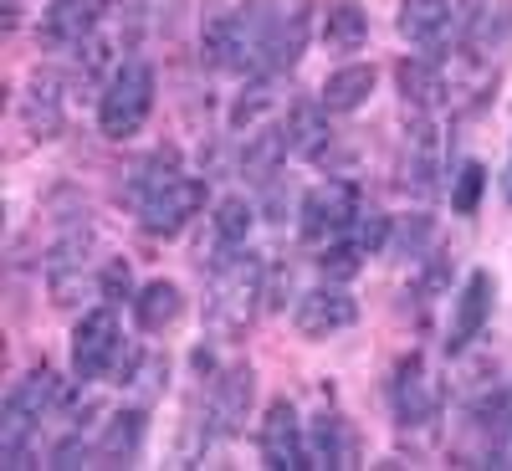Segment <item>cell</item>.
Returning a JSON list of instances; mask_svg holds the SVG:
<instances>
[{
  "label": "cell",
  "instance_id": "cell-1",
  "mask_svg": "<svg viewBox=\"0 0 512 471\" xmlns=\"http://www.w3.org/2000/svg\"><path fill=\"white\" fill-rule=\"evenodd\" d=\"M277 16L282 11L272 6V0H246V6L216 16L205 26V36H200V62L205 67H226V72H262V57H267Z\"/></svg>",
  "mask_w": 512,
  "mask_h": 471
},
{
  "label": "cell",
  "instance_id": "cell-2",
  "mask_svg": "<svg viewBox=\"0 0 512 471\" xmlns=\"http://www.w3.org/2000/svg\"><path fill=\"white\" fill-rule=\"evenodd\" d=\"M267 297V267L256 251H231L226 262L210 277V303H205V318L221 338H241L256 318V303Z\"/></svg>",
  "mask_w": 512,
  "mask_h": 471
},
{
  "label": "cell",
  "instance_id": "cell-3",
  "mask_svg": "<svg viewBox=\"0 0 512 471\" xmlns=\"http://www.w3.org/2000/svg\"><path fill=\"white\" fill-rule=\"evenodd\" d=\"M52 405H57V374L47 364L16 379V390L0 405V466H26V441L36 436L41 415Z\"/></svg>",
  "mask_w": 512,
  "mask_h": 471
},
{
  "label": "cell",
  "instance_id": "cell-4",
  "mask_svg": "<svg viewBox=\"0 0 512 471\" xmlns=\"http://www.w3.org/2000/svg\"><path fill=\"white\" fill-rule=\"evenodd\" d=\"M154 67L149 62H118V72L108 77V93L98 103V128L108 139H134L139 128L149 123L154 113Z\"/></svg>",
  "mask_w": 512,
  "mask_h": 471
},
{
  "label": "cell",
  "instance_id": "cell-5",
  "mask_svg": "<svg viewBox=\"0 0 512 471\" xmlns=\"http://www.w3.org/2000/svg\"><path fill=\"white\" fill-rule=\"evenodd\" d=\"M359 210H364V205H359V190H354L349 180L313 185V190L303 195V205H297V231H303V241H313V246L338 241V236L354 226Z\"/></svg>",
  "mask_w": 512,
  "mask_h": 471
},
{
  "label": "cell",
  "instance_id": "cell-6",
  "mask_svg": "<svg viewBox=\"0 0 512 471\" xmlns=\"http://www.w3.org/2000/svg\"><path fill=\"white\" fill-rule=\"evenodd\" d=\"M123 349V328H118V313L113 308H93L82 313L77 328H72V374L88 384V379H103L113 369Z\"/></svg>",
  "mask_w": 512,
  "mask_h": 471
},
{
  "label": "cell",
  "instance_id": "cell-7",
  "mask_svg": "<svg viewBox=\"0 0 512 471\" xmlns=\"http://www.w3.org/2000/svg\"><path fill=\"white\" fill-rule=\"evenodd\" d=\"M200 205H205V180L200 175H180V180H169L159 195H149L139 205V226L149 236H180L200 216Z\"/></svg>",
  "mask_w": 512,
  "mask_h": 471
},
{
  "label": "cell",
  "instance_id": "cell-8",
  "mask_svg": "<svg viewBox=\"0 0 512 471\" xmlns=\"http://www.w3.org/2000/svg\"><path fill=\"white\" fill-rule=\"evenodd\" d=\"M390 405L400 425H431L441 415V384L431 379L420 354H405L390 374Z\"/></svg>",
  "mask_w": 512,
  "mask_h": 471
},
{
  "label": "cell",
  "instance_id": "cell-9",
  "mask_svg": "<svg viewBox=\"0 0 512 471\" xmlns=\"http://www.w3.org/2000/svg\"><path fill=\"white\" fill-rule=\"evenodd\" d=\"M359 323V303L344 292V282H328V287H313L297 297V308H292V328L303 333V338H333V333H344Z\"/></svg>",
  "mask_w": 512,
  "mask_h": 471
},
{
  "label": "cell",
  "instance_id": "cell-10",
  "mask_svg": "<svg viewBox=\"0 0 512 471\" xmlns=\"http://www.w3.org/2000/svg\"><path fill=\"white\" fill-rule=\"evenodd\" d=\"M262 461L272 466V471H303V466H313L308 461V436H303V420H297V410H292V400H272L267 405V415H262Z\"/></svg>",
  "mask_w": 512,
  "mask_h": 471
},
{
  "label": "cell",
  "instance_id": "cell-11",
  "mask_svg": "<svg viewBox=\"0 0 512 471\" xmlns=\"http://www.w3.org/2000/svg\"><path fill=\"white\" fill-rule=\"evenodd\" d=\"M492 297H497L492 272H472V277L461 282L456 303H451V328H446V349H451V354L472 349L477 338H482V328H487V318H492Z\"/></svg>",
  "mask_w": 512,
  "mask_h": 471
},
{
  "label": "cell",
  "instance_id": "cell-12",
  "mask_svg": "<svg viewBox=\"0 0 512 471\" xmlns=\"http://www.w3.org/2000/svg\"><path fill=\"white\" fill-rule=\"evenodd\" d=\"M103 16H108V0H52L41 11V36L52 47H82L88 36H98Z\"/></svg>",
  "mask_w": 512,
  "mask_h": 471
},
{
  "label": "cell",
  "instance_id": "cell-13",
  "mask_svg": "<svg viewBox=\"0 0 512 471\" xmlns=\"http://www.w3.org/2000/svg\"><path fill=\"white\" fill-rule=\"evenodd\" d=\"M251 395H256V374L246 364H236V369H226L216 379V390H210V420H216L221 436H236L241 425H246Z\"/></svg>",
  "mask_w": 512,
  "mask_h": 471
},
{
  "label": "cell",
  "instance_id": "cell-14",
  "mask_svg": "<svg viewBox=\"0 0 512 471\" xmlns=\"http://www.w3.org/2000/svg\"><path fill=\"white\" fill-rule=\"evenodd\" d=\"M308 31H313V6H292L287 16H277L272 26V41H267V57H262V72H292L308 52Z\"/></svg>",
  "mask_w": 512,
  "mask_h": 471
},
{
  "label": "cell",
  "instance_id": "cell-15",
  "mask_svg": "<svg viewBox=\"0 0 512 471\" xmlns=\"http://www.w3.org/2000/svg\"><path fill=\"white\" fill-rule=\"evenodd\" d=\"M400 36L410 41V47L431 52L441 47V36L451 26V0H400Z\"/></svg>",
  "mask_w": 512,
  "mask_h": 471
},
{
  "label": "cell",
  "instance_id": "cell-16",
  "mask_svg": "<svg viewBox=\"0 0 512 471\" xmlns=\"http://www.w3.org/2000/svg\"><path fill=\"white\" fill-rule=\"evenodd\" d=\"M395 82H400V98H405L410 113H436L446 103V82L425 57H405L395 67Z\"/></svg>",
  "mask_w": 512,
  "mask_h": 471
},
{
  "label": "cell",
  "instance_id": "cell-17",
  "mask_svg": "<svg viewBox=\"0 0 512 471\" xmlns=\"http://www.w3.org/2000/svg\"><path fill=\"white\" fill-rule=\"evenodd\" d=\"M369 93H374V67H369V62H349V67L328 72L318 103H323L328 113H354V108L369 103Z\"/></svg>",
  "mask_w": 512,
  "mask_h": 471
},
{
  "label": "cell",
  "instance_id": "cell-18",
  "mask_svg": "<svg viewBox=\"0 0 512 471\" xmlns=\"http://www.w3.org/2000/svg\"><path fill=\"white\" fill-rule=\"evenodd\" d=\"M323 113H328L323 103H292V113L277 123V128H282V144H287L292 159H313V154L323 149V139H328Z\"/></svg>",
  "mask_w": 512,
  "mask_h": 471
},
{
  "label": "cell",
  "instance_id": "cell-19",
  "mask_svg": "<svg viewBox=\"0 0 512 471\" xmlns=\"http://www.w3.org/2000/svg\"><path fill=\"white\" fill-rule=\"evenodd\" d=\"M180 308H185V297H180V287L175 282H144L139 292H134V318H139V328L144 333H164L169 323L180 318Z\"/></svg>",
  "mask_w": 512,
  "mask_h": 471
},
{
  "label": "cell",
  "instance_id": "cell-20",
  "mask_svg": "<svg viewBox=\"0 0 512 471\" xmlns=\"http://www.w3.org/2000/svg\"><path fill=\"white\" fill-rule=\"evenodd\" d=\"M308 461L313 466H354V436H349V425L338 420V415H318L313 420V431H308Z\"/></svg>",
  "mask_w": 512,
  "mask_h": 471
},
{
  "label": "cell",
  "instance_id": "cell-21",
  "mask_svg": "<svg viewBox=\"0 0 512 471\" xmlns=\"http://www.w3.org/2000/svg\"><path fill=\"white\" fill-rule=\"evenodd\" d=\"M323 41H328V52H359L369 41L364 6H354V0H333V6L323 11Z\"/></svg>",
  "mask_w": 512,
  "mask_h": 471
},
{
  "label": "cell",
  "instance_id": "cell-22",
  "mask_svg": "<svg viewBox=\"0 0 512 471\" xmlns=\"http://www.w3.org/2000/svg\"><path fill=\"white\" fill-rule=\"evenodd\" d=\"M26 123L36 139H57L62 128V82L52 72H36L31 93H26Z\"/></svg>",
  "mask_w": 512,
  "mask_h": 471
},
{
  "label": "cell",
  "instance_id": "cell-23",
  "mask_svg": "<svg viewBox=\"0 0 512 471\" xmlns=\"http://www.w3.org/2000/svg\"><path fill=\"white\" fill-rule=\"evenodd\" d=\"M267 108H277V72H251L246 93L231 103V134H251Z\"/></svg>",
  "mask_w": 512,
  "mask_h": 471
},
{
  "label": "cell",
  "instance_id": "cell-24",
  "mask_svg": "<svg viewBox=\"0 0 512 471\" xmlns=\"http://www.w3.org/2000/svg\"><path fill=\"white\" fill-rule=\"evenodd\" d=\"M139 441H144V415H139V410H118V415L108 420L103 441H98V456L123 466V461L139 456Z\"/></svg>",
  "mask_w": 512,
  "mask_h": 471
},
{
  "label": "cell",
  "instance_id": "cell-25",
  "mask_svg": "<svg viewBox=\"0 0 512 471\" xmlns=\"http://www.w3.org/2000/svg\"><path fill=\"white\" fill-rule=\"evenodd\" d=\"M169 180H180V154H175V149H159V154H149V159L134 169V180H128V200L144 205V200L159 195Z\"/></svg>",
  "mask_w": 512,
  "mask_h": 471
},
{
  "label": "cell",
  "instance_id": "cell-26",
  "mask_svg": "<svg viewBox=\"0 0 512 471\" xmlns=\"http://www.w3.org/2000/svg\"><path fill=\"white\" fill-rule=\"evenodd\" d=\"M251 200L246 195H226L221 205H216V216H210V226H216V241L226 246V251H236V246H246V231H251Z\"/></svg>",
  "mask_w": 512,
  "mask_h": 471
},
{
  "label": "cell",
  "instance_id": "cell-27",
  "mask_svg": "<svg viewBox=\"0 0 512 471\" xmlns=\"http://www.w3.org/2000/svg\"><path fill=\"white\" fill-rule=\"evenodd\" d=\"M349 231H354L349 241H354L364 256H379L384 246H390V216H384V210H359Z\"/></svg>",
  "mask_w": 512,
  "mask_h": 471
},
{
  "label": "cell",
  "instance_id": "cell-28",
  "mask_svg": "<svg viewBox=\"0 0 512 471\" xmlns=\"http://www.w3.org/2000/svg\"><path fill=\"white\" fill-rule=\"evenodd\" d=\"M482 190H487V169L482 164H461V175L451 185V210H456V216H477Z\"/></svg>",
  "mask_w": 512,
  "mask_h": 471
},
{
  "label": "cell",
  "instance_id": "cell-29",
  "mask_svg": "<svg viewBox=\"0 0 512 471\" xmlns=\"http://www.w3.org/2000/svg\"><path fill=\"white\" fill-rule=\"evenodd\" d=\"M318 267H323L328 282H349V277L364 267V251H359L354 241H333V246L318 256Z\"/></svg>",
  "mask_w": 512,
  "mask_h": 471
},
{
  "label": "cell",
  "instance_id": "cell-30",
  "mask_svg": "<svg viewBox=\"0 0 512 471\" xmlns=\"http://www.w3.org/2000/svg\"><path fill=\"white\" fill-rule=\"evenodd\" d=\"M98 292L108 303H123V297H134V277H128V262H108L103 277H98Z\"/></svg>",
  "mask_w": 512,
  "mask_h": 471
},
{
  "label": "cell",
  "instance_id": "cell-31",
  "mask_svg": "<svg viewBox=\"0 0 512 471\" xmlns=\"http://www.w3.org/2000/svg\"><path fill=\"white\" fill-rule=\"evenodd\" d=\"M507 195H512V169H507Z\"/></svg>",
  "mask_w": 512,
  "mask_h": 471
}]
</instances>
